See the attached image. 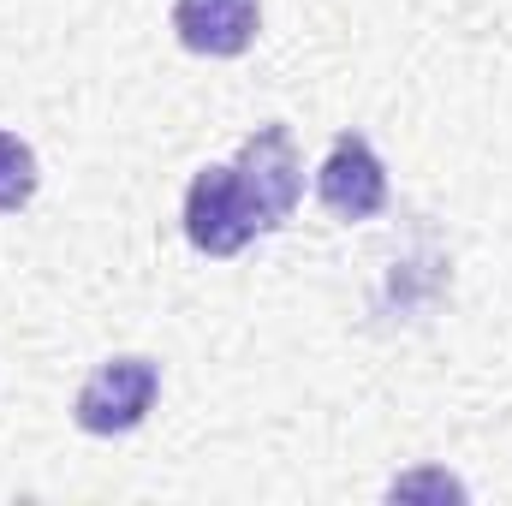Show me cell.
<instances>
[{
    "mask_svg": "<svg viewBox=\"0 0 512 506\" xmlns=\"http://www.w3.org/2000/svg\"><path fill=\"white\" fill-rule=\"evenodd\" d=\"M316 197L334 221L358 227V221H376L387 209V167L376 155V143L364 131H340L316 167Z\"/></svg>",
    "mask_w": 512,
    "mask_h": 506,
    "instance_id": "cell-4",
    "label": "cell"
},
{
    "mask_svg": "<svg viewBox=\"0 0 512 506\" xmlns=\"http://www.w3.org/2000/svg\"><path fill=\"white\" fill-rule=\"evenodd\" d=\"M155 393H161V364L155 358H143V352L102 358L72 399V423L84 435H131L155 411Z\"/></svg>",
    "mask_w": 512,
    "mask_h": 506,
    "instance_id": "cell-2",
    "label": "cell"
},
{
    "mask_svg": "<svg viewBox=\"0 0 512 506\" xmlns=\"http://www.w3.org/2000/svg\"><path fill=\"white\" fill-rule=\"evenodd\" d=\"M179 221H185L191 251H203V256H239L251 239H262L251 209H245V191H239L233 161H209V167L191 173Z\"/></svg>",
    "mask_w": 512,
    "mask_h": 506,
    "instance_id": "cell-3",
    "label": "cell"
},
{
    "mask_svg": "<svg viewBox=\"0 0 512 506\" xmlns=\"http://www.w3.org/2000/svg\"><path fill=\"white\" fill-rule=\"evenodd\" d=\"M36 185H42L36 149H30L18 131H0V215H18V209H30Z\"/></svg>",
    "mask_w": 512,
    "mask_h": 506,
    "instance_id": "cell-6",
    "label": "cell"
},
{
    "mask_svg": "<svg viewBox=\"0 0 512 506\" xmlns=\"http://www.w3.org/2000/svg\"><path fill=\"white\" fill-rule=\"evenodd\" d=\"M387 495H393V501H411V495H441V501H447V495H465V489H459L447 471H417V477H399Z\"/></svg>",
    "mask_w": 512,
    "mask_h": 506,
    "instance_id": "cell-7",
    "label": "cell"
},
{
    "mask_svg": "<svg viewBox=\"0 0 512 506\" xmlns=\"http://www.w3.org/2000/svg\"><path fill=\"white\" fill-rule=\"evenodd\" d=\"M262 30L256 0H173V36L203 60H239Z\"/></svg>",
    "mask_w": 512,
    "mask_h": 506,
    "instance_id": "cell-5",
    "label": "cell"
},
{
    "mask_svg": "<svg viewBox=\"0 0 512 506\" xmlns=\"http://www.w3.org/2000/svg\"><path fill=\"white\" fill-rule=\"evenodd\" d=\"M233 173H239V191H245V209H251L256 233H280L304 197V161H298V143L280 120L256 126L239 155H233Z\"/></svg>",
    "mask_w": 512,
    "mask_h": 506,
    "instance_id": "cell-1",
    "label": "cell"
}]
</instances>
